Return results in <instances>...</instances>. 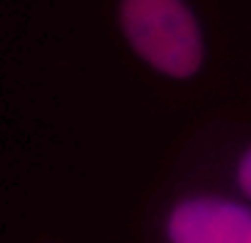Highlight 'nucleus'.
<instances>
[{"label":"nucleus","instance_id":"1","mask_svg":"<svg viewBox=\"0 0 251 243\" xmlns=\"http://www.w3.org/2000/svg\"><path fill=\"white\" fill-rule=\"evenodd\" d=\"M119 22L133 50L157 72L191 78L201 66V30L182 0H122Z\"/></svg>","mask_w":251,"mask_h":243},{"label":"nucleus","instance_id":"2","mask_svg":"<svg viewBox=\"0 0 251 243\" xmlns=\"http://www.w3.org/2000/svg\"><path fill=\"white\" fill-rule=\"evenodd\" d=\"M171 243H251V210L218 196L179 202L169 216Z\"/></svg>","mask_w":251,"mask_h":243},{"label":"nucleus","instance_id":"3","mask_svg":"<svg viewBox=\"0 0 251 243\" xmlns=\"http://www.w3.org/2000/svg\"><path fill=\"white\" fill-rule=\"evenodd\" d=\"M237 185H240V191L251 199V149L243 155V161L237 166Z\"/></svg>","mask_w":251,"mask_h":243}]
</instances>
